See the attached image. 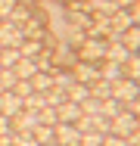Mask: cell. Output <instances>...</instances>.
I'll return each instance as SVG.
<instances>
[{"instance_id": "1", "label": "cell", "mask_w": 140, "mask_h": 146, "mask_svg": "<svg viewBox=\"0 0 140 146\" xmlns=\"http://www.w3.org/2000/svg\"><path fill=\"white\" fill-rule=\"evenodd\" d=\"M106 47H109L106 37H84L81 47H78V59H81V62H93V65H100V62L106 59Z\"/></svg>"}, {"instance_id": "2", "label": "cell", "mask_w": 140, "mask_h": 146, "mask_svg": "<svg viewBox=\"0 0 140 146\" xmlns=\"http://www.w3.org/2000/svg\"><path fill=\"white\" fill-rule=\"evenodd\" d=\"M109 124H112L109 134H115V137H125V140H128V137H131V134L140 127V124H137V115H131V112H118V115L112 118Z\"/></svg>"}, {"instance_id": "3", "label": "cell", "mask_w": 140, "mask_h": 146, "mask_svg": "<svg viewBox=\"0 0 140 146\" xmlns=\"http://www.w3.org/2000/svg\"><path fill=\"white\" fill-rule=\"evenodd\" d=\"M53 143L59 146H78L81 143V131L75 127V124H53Z\"/></svg>"}, {"instance_id": "4", "label": "cell", "mask_w": 140, "mask_h": 146, "mask_svg": "<svg viewBox=\"0 0 140 146\" xmlns=\"http://www.w3.org/2000/svg\"><path fill=\"white\" fill-rule=\"evenodd\" d=\"M112 96L121 100V103H131V100H137V96H140V84H137V81H131V78H121V81L112 84Z\"/></svg>"}, {"instance_id": "5", "label": "cell", "mask_w": 140, "mask_h": 146, "mask_svg": "<svg viewBox=\"0 0 140 146\" xmlns=\"http://www.w3.org/2000/svg\"><path fill=\"white\" fill-rule=\"evenodd\" d=\"M9 127H13V134H31V131L37 127V112H28V109H22L19 115L9 118Z\"/></svg>"}, {"instance_id": "6", "label": "cell", "mask_w": 140, "mask_h": 146, "mask_svg": "<svg viewBox=\"0 0 140 146\" xmlns=\"http://www.w3.org/2000/svg\"><path fill=\"white\" fill-rule=\"evenodd\" d=\"M72 75H75L78 84H87V87H90L93 81H100V65H93V62H75Z\"/></svg>"}, {"instance_id": "7", "label": "cell", "mask_w": 140, "mask_h": 146, "mask_svg": "<svg viewBox=\"0 0 140 146\" xmlns=\"http://www.w3.org/2000/svg\"><path fill=\"white\" fill-rule=\"evenodd\" d=\"M22 28H16L13 22H0V47H22Z\"/></svg>"}, {"instance_id": "8", "label": "cell", "mask_w": 140, "mask_h": 146, "mask_svg": "<svg viewBox=\"0 0 140 146\" xmlns=\"http://www.w3.org/2000/svg\"><path fill=\"white\" fill-rule=\"evenodd\" d=\"M19 112H22V100H19L13 90H3V93H0V115L13 118V115H19Z\"/></svg>"}, {"instance_id": "9", "label": "cell", "mask_w": 140, "mask_h": 146, "mask_svg": "<svg viewBox=\"0 0 140 146\" xmlns=\"http://www.w3.org/2000/svg\"><path fill=\"white\" fill-rule=\"evenodd\" d=\"M106 59H109V62H118V65H125V62L131 59V50L115 37V40H109V47H106Z\"/></svg>"}, {"instance_id": "10", "label": "cell", "mask_w": 140, "mask_h": 146, "mask_svg": "<svg viewBox=\"0 0 140 146\" xmlns=\"http://www.w3.org/2000/svg\"><path fill=\"white\" fill-rule=\"evenodd\" d=\"M13 72H16V78H22V81H31V78L41 72V62H37V59H25V56H22L19 62H16V68H13Z\"/></svg>"}, {"instance_id": "11", "label": "cell", "mask_w": 140, "mask_h": 146, "mask_svg": "<svg viewBox=\"0 0 140 146\" xmlns=\"http://www.w3.org/2000/svg\"><path fill=\"white\" fill-rule=\"evenodd\" d=\"M56 115H59V121H62V124H75V121H78V118H81L84 112H81V106H78V103L65 100V103H62V106L56 109Z\"/></svg>"}, {"instance_id": "12", "label": "cell", "mask_w": 140, "mask_h": 146, "mask_svg": "<svg viewBox=\"0 0 140 146\" xmlns=\"http://www.w3.org/2000/svg\"><path fill=\"white\" fill-rule=\"evenodd\" d=\"M100 78H103V81H112V84H115V81H121V78H125V65L103 59V62H100Z\"/></svg>"}, {"instance_id": "13", "label": "cell", "mask_w": 140, "mask_h": 146, "mask_svg": "<svg viewBox=\"0 0 140 146\" xmlns=\"http://www.w3.org/2000/svg\"><path fill=\"white\" fill-rule=\"evenodd\" d=\"M31 87H34V93H47V90L53 87V72H50V68H41V72L31 78Z\"/></svg>"}, {"instance_id": "14", "label": "cell", "mask_w": 140, "mask_h": 146, "mask_svg": "<svg viewBox=\"0 0 140 146\" xmlns=\"http://www.w3.org/2000/svg\"><path fill=\"white\" fill-rule=\"evenodd\" d=\"M53 72V87H59V90H65L69 93V87L75 84V75H72V68L65 72V68H50Z\"/></svg>"}, {"instance_id": "15", "label": "cell", "mask_w": 140, "mask_h": 146, "mask_svg": "<svg viewBox=\"0 0 140 146\" xmlns=\"http://www.w3.org/2000/svg\"><path fill=\"white\" fill-rule=\"evenodd\" d=\"M118 112H125V103H121V100L109 96V100H103V103H100V115H103V118H109V121H112Z\"/></svg>"}, {"instance_id": "16", "label": "cell", "mask_w": 140, "mask_h": 146, "mask_svg": "<svg viewBox=\"0 0 140 146\" xmlns=\"http://www.w3.org/2000/svg\"><path fill=\"white\" fill-rule=\"evenodd\" d=\"M118 40H121V44H125V47H128L131 53H137V50H140V25H131V28L125 31V34H121Z\"/></svg>"}, {"instance_id": "17", "label": "cell", "mask_w": 140, "mask_h": 146, "mask_svg": "<svg viewBox=\"0 0 140 146\" xmlns=\"http://www.w3.org/2000/svg\"><path fill=\"white\" fill-rule=\"evenodd\" d=\"M19 59H22L19 47H3V50H0V68H16Z\"/></svg>"}, {"instance_id": "18", "label": "cell", "mask_w": 140, "mask_h": 146, "mask_svg": "<svg viewBox=\"0 0 140 146\" xmlns=\"http://www.w3.org/2000/svg\"><path fill=\"white\" fill-rule=\"evenodd\" d=\"M44 50H47L44 40H22V47H19V53H22L25 59H37Z\"/></svg>"}, {"instance_id": "19", "label": "cell", "mask_w": 140, "mask_h": 146, "mask_svg": "<svg viewBox=\"0 0 140 146\" xmlns=\"http://www.w3.org/2000/svg\"><path fill=\"white\" fill-rule=\"evenodd\" d=\"M44 100H47V106H50V109H59V106L69 100V93H65V90H59V87H50L47 93H44Z\"/></svg>"}, {"instance_id": "20", "label": "cell", "mask_w": 140, "mask_h": 146, "mask_svg": "<svg viewBox=\"0 0 140 146\" xmlns=\"http://www.w3.org/2000/svg\"><path fill=\"white\" fill-rule=\"evenodd\" d=\"M125 78H131V81L140 84V53H131V59L125 62Z\"/></svg>"}, {"instance_id": "21", "label": "cell", "mask_w": 140, "mask_h": 146, "mask_svg": "<svg viewBox=\"0 0 140 146\" xmlns=\"http://www.w3.org/2000/svg\"><path fill=\"white\" fill-rule=\"evenodd\" d=\"M31 137L37 140V146H47V143H53V127H50V124H37V127L31 131Z\"/></svg>"}, {"instance_id": "22", "label": "cell", "mask_w": 140, "mask_h": 146, "mask_svg": "<svg viewBox=\"0 0 140 146\" xmlns=\"http://www.w3.org/2000/svg\"><path fill=\"white\" fill-rule=\"evenodd\" d=\"M90 93H93L97 100H109L112 96V81H103V78L93 81V84H90Z\"/></svg>"}, {"instance_id": "23", "label": "cell", "mask_w": 140, "mask_h": 146, "mask_svg": "<svg viewBox=\"0 0 140 146\" xmlns=\"http://www.w3.org/2000/svg\"><path fill=\"white\" fill-rule=\"evenodd\" d=\"M87 96H90V87H87V84H78V81H75V84L69 87V100H72V103H78V106H81Z\"/></svg>"}, {"instance_id": "24", "label": "cell", "mask_w": 140, "mask_h": 146, "mask_svg": "<svg viewBox=\"0 0 140 146\" xmlns=\"http://www.w3.org/2000/svg\"><path fill=\"white\" fill-rule=\"evenodd\" d=\"M47 106V100H44V93H31L28 100H22V109H28V112H41Z\"/></svg>"}, {"instance_id": "25", "label": "cell", "mask_w": 140, "mask_h": 146, "mask_svg": "<svg viewBox=\"0 0 140 146\" xmlns=\"http://www.w3.org/2000/svg\"><path fill=\"white\" fill-rule=\"evenodd\" d=\"M37 124H59V115H56V109H50V106H44L41 112H37Z\"/></svg>"}, {"instance_id": "26", "label": "cell", "mask_w": 140, "mask_h": 146, "mask_svg": "<svg viewBox=\"0 0 140 146\" xmlns=\"http://www.w3.org/2000/svg\"><path fill=\"white\" fill-rule=\"evenodd\" d=\"M100 103H103V100H97V96L90 93V96L81 103V112H84V115H100Z\"/></svg>"}, {"instance_id": "27", "label": "cell", "mask_w": 140, "mask_h": 146, "mask_svg": "<svg viewBox=\"0 0 140 146\" xmlns=\"http://www.w3.org/2000/svg\"><path fill=\"white\" fill-rule=\"evenodd\" d=\"M13 93H16L19 100H28V96L34 93V87H31V81H22V78H19V81H16V87H13Z\"/></svg>"}, {"instance_id": "28", "label": "cell", "mask_w": 140, "mask_h": 146, "mask_svg": "<svg viewBox=\"0 0 140 146\" xmlns=\"http://www.w3.org/2000/svg\"><path fill=\"white\" fill-rule=\"evenodd\" d=\"M16 81H19V78H16L13 68H3V72H0V87H3V90H13V87H16Z\"/></svg>"}, {"instance_id": "29", "label": "cell", "mask_w": 140, "mask_h": 146, "mask_svg": "<svg viewBox=\"0 0 140 146\" xmlns=\"http://www.w3.org/2000/svg\"><path fill=\"white\" fill-rule=\"evenodd\" d=\"M78 146H103V134H93V131L90 134H81V143Z\"/></svg>"}, {"instance_id": "30", "label": "cell", "mask_w": 140, "mask_h": 146, "mask_svg": "<svg viewBox=\"0 0 140 146\" xmlns=\"http://www.w3.org/2000/svg\"><path fill=\"white\" fill-rule=\"evenodd\" d=\"M13 146H37L31 134H13Z\"/></svg>"}, {"instance_id": "31", "label": "cell", "mask_w": 140, "mask_h": 146, "mask_svg": "<svg viewBox=\"0 0 140 146\" xmlns=\"http://www.w3.org/2000/svg\"><path fill=\"white\" fill-rule=\"evenodd\" d=\"M19 0H0V19H9V13L16 9Z\"/></svg>"}, {"instance_id": "32", "label": "cell", "mask_w": 140, "mask_h": 146, "mask_svg": "<svg viewBox=\"0 0 140 146\" xmlns=\"http://www.w3.org/2000/svg\"><path fill=\"white\" fill-rule=\"evenodd\" d=\"M103 146H128V140L125 137H115V134H106L103 137Z\"/></svg>"}, {"instance_id": "33", "label": "cell", "mask_w": 140, "mask_h": 146, "mask_svg": "<svg viewBox=\"0 0 140 146\" xmlns=\"http://www.w3.org/2000/svg\"><path fill=\"white\" fill-rule=\"evenodd\" d=\"M128 13H131V22H134V25H140V0L131 6V9H128Z\"/></svg>"}, {"instance_id": "34", "label": "cell", "mask_w": 140, "mask_h": 146, "mask_svg": "<svg viewBox=\"0 0 140 146\" xmlns=\"http://www.w3.org/2000/svg\"><path fill=\"white\" fill-rule=\"evenodd\" d=\"M3 134H13V127H9V118L6 115H0V137Z\"/></svg>"}, {"instance_id": "35", "label": "cell", "mask_w": 140, "mask_h": 146, "mask_svg": "<svg viewBox=\"0 0 140 146\" xmlns=\"http://www.w3.org/2000/svg\"><path fill=\"white\" fill-rule=\"evenodd\" d=\"M134 3H137V0H115V6H118V9H131Z\"/></svg>"}, {"instance_id": "36", "label": "cell", "mask_w": 140, "mask_h": 146, "mask_svg": "<svg viewBox=\"0 0 140 146\" xmlns=\"http://www.w3.org/2000/svg\"><path fill=\"white\" fill-rule=\"evenodd\" d=\"M0 146H13V134H3L0 137Z\"/></svg>"}, {"instance_id": "37", "label": "cell", "mask_w": 140, "mask_h": 146, "mask_svg": "<svg viewBox=\"0 0 140 146\" xmlns=\"http://www.w3.org/2000/svg\"><path fill=\"white\" fill-rule=\"evenodd\" d=\"M47 146H59V143H47Z\"/></svg>"}, {"instance_id": "38", "label": "cell", "mask_w": 140, "mask_h": 146, "mask_svg": "<svg viewBox=\"0 0 140 146\" xmlns=\"http://www.w3.org/2000/svg\"><path fill=\"white\" fill-rule=\"evenodd\" d=\"M0 72H3V68H0Z\"/></svg>"}, {"instance_id": "39", "label": "cell", "mask_w": 140, "mask_h": 146, "mask_svg": "<svg viewBox=\"0 0 140 146\" xmlns=\"http://www.w3.org/2000/svg\"><path fill=\"white\" fill-rule=\"evenodd\" d=\"M0 22H3V19H0Z\"/></svg>"}, {"instance_id": "40", "label": "cell", "mask_w": 140, "mask_h": 146, "mask_svg": "<svg viewBox=\"0 0 140 146\" xmlns=\"http://www.w3.org/2000/svg\"><path fill=\"white\" fill-rule=\"evenodd\" d=\"M0 50H3V47H0Z\"/></svg>"}]
</instances>
